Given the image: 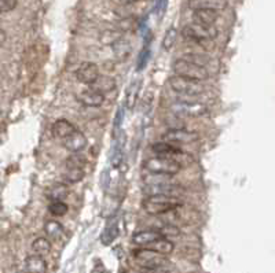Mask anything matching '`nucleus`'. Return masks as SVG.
Wrapping results in <instances>:
<instances>
[{"label": "nucleus", "instance_id": "nucleus-1", "mask_svg": "<svg viewBox=\"0 0 275 273\" xmlns=\"http://www.w3.org/2000/svg\"><path fill=\"white\" fill-rule=\"evenodd\" d=\"M182 205L183 202L173 195H152L142 202V206L146 213L152 216H162L165 213H171L179 209Z\"/></svg>", "mask_w": 275, "mask_h": 273}, {"label": "nucleus", "instance_id": "nucleus-2", "mask_svg": "<svg viewBox=\"0 0 275 273\" xmlns=\"http://www.w3.org/2000/svg\"><path fill=\"white\" fill-rule=\"evenodd\" d=\"M134 259L137 261L139 266H142L147 273H158L162 269H165L170 265V261L167 256H164L161 253L155 251V250L147 249H138L134 251Z\"/></svg>", "mask_w": 275, "mask_h": 273}, {"label": "nucleus", "instance_id": "nucleus-3", "mask_svg": "<svg viewBox=\"0 0 275 273\" xmlns=\"http://www.w3.org/2000/svg\"><path fill=\"white\" fill-rule=\"evenodd\" d=\"M172 70H173L175 74L182 76V77H186V79H190V80L205 81L209 79V70L205 66L189 62V61H185L182 58H179V59H176L173 62Z\"/></svg>", "mask_w": 275, "mask_h": 273}, {"label": "nucleus", "instance_id": "nucleus-4", "mask_svg": "<svg viewBox=\"0 0 275 273\" xmlns=\"http://www.w3.org/2000/svg\"><path fill=\"white\" fill-rule=\"evenodd\" d=\"M143 169L146 172H152V173H161V175L175 176L180 172L182 165L176 160L157 155V157H153V158H147L143 162Z\"/></svg>", "mask_w": 275, "mask_h": 273}, {"label": "nucleus", "instance_id": "nucleus-5", "mask_svg": "<svg viewBox=\"0 0 275 273\" xmlns=\"http://www.w3.org/2000/svg\"><path fill=\"white\" fill-rule=\"evenodd\" d=\"M219 31L215 28V25H203L198 22L186 25L182 29V36L187 40L195 41V43H203V41H212L218 37Z\"/></svg>", "mask_w": 275, "mask_h": 273}, {"label": "nucleus", "instance_id": "nucleus-6", "mask_svg": "<svg viewBox=\"0 0 275 273\" xmlns=\"http://www.w3.org/2000/svg\"><path fill=\"white\" fill-rule=\"evenodd\" d=\"M203 81H195L182 77L178 74H173L170 77V87L175 92L187 95V96H200L205 92V87L201 84Z\"/></svg>", "mask_w": 275, "mask_h": 273}, {"label": "nucleus", "instance_id": "nucleus-7", "mask_svg": "<svg viewBox=\"0 0 275 273\" xmlns=\"http://www.w3.org/2000/svg\"><path fill=\"white\" fill-rule=\"evenodd\" d=\"M170 112H173L175 115L198 118L208 112V107L205 103L198 100H179L170 106Z\"/></svg>", "mask_w": 275, "mask_h": 273}, {"label": "nucleus", "instance_id": "nucleus-8", "mask_svg": "<svg viewBox=\"0 0 275 273\" xmlns=\"http://www.w3.org/2000/svg\"><path fill=\"white\" fill-rule=\"evenodd\" d=\"M164 142H170L173 145H190V143H195L200 136L194 130L190 129L179 128V129H170L167 133L162 135Z\"/></svg>", "mask_w": 275, "mask_h": 273}, {"label": "nucleus", "instance_id": "nucleus-9", "mask_svg": "<svg viewBox=\"0 0 275 273\" xmlns=\"http://www.w3.org/2000/svg\"><path fill=\"white\" fill-rule=\"evenodd\" d=\"M142 190L146 193V196H152V195H173V196H176L182 191V187H180L178 181L172 180V181H168V183L143 185Z\"/></svg>", "mask_w": 275, "mask_h": 273}, {"label": "nucleus", "instance_id": "nucleus-10", "mask_svg": "<svg viewBox=\"0 0 275 273\" xmlns=\"http://www.w3.org/2000/svg\"><path fill=\"white\" fill-rule=\"evenodd\" d=\"M76 79L86 84V85H92L97 79L101 76L99 74V67L94 62H83L76 70Z\"/></svg>", "mask_w": 275, "mask_h": 273}, {"label": "nucleus", "instance_id": "nucleus-11", "mask_svg": "<svg viewBox=\"0 0 275 273\" xmlns=\"http://www.w3.org/2000/svg\"><path fill=\"white\" fill-rule=\"evenodd\" d=\"M77 100L86 107H101L105 102V95L97 89L89 87L88 89L81 91L79 96H77Z\"/></svg>", "mask_w": 275, "mask_h": 273}, {"label": "nucleus", "instance_id": "nucleus-12", "mask_svg": "<svg viewBox=\"0 0 275 273\" xmlns=\"http://www.w3.org/2000/svg\"><path fill=\"white\" fill-rule=\"evenodd\" d=\"M152 151L158 157H167L179 161L178 157L183 155V151L179 148L178 145L170 143V142H160V143H154L152 145Z\"/></svg>", "mask_w": 275, "mask_h": 273}, {"label": "nucleus", "instance_id": "nucleus-13", "mask_svg": "<svg viewBox=\"0 0 275 273\" xmlns=\"http://www.w3.org/2000/svg\"><path fill=\"white\" fill-rule=\"evenodd\" d=\"M86 145H87V137L79 129H76L70 136L64 139V147L73 154L81 153L86 148Z\"/></svg>", "mask_w": 275, "mask_h": 273}, {"label": "nucleus", "instance_id": "nucleus-14", "mask_svg": "<svg viewBox=\"0 0 275 273\" xmlns=\"http://www.w3.org/2000/svg\"><path fill=\"white\" fill-rule=\"evenodd\" d=\"M161 238H164V236L157 229L139 231V232H137L132 236V243L137 244V246H140V247H147V246H150L152 243L161 239Z\"/></svg>", "mask_w": 275, "mask_h": 273}, {"label": "nucleus", "instance_id": "nucleus-15", "mask_svg": "<svg viewBox=\"0 0 275 273\" xmlns=\"http://www.w3.org/2000/svg\"><path fill=\"white\" fill-rule=\"evenodd\" d=\"M76 130V127L73 125L72 122L69 120H65V118H61V120H57L52 127H51V132L52 135L58 139H66L68 136H70L73 132Z\"/></svg>", "mask_w": 275, "mask_h": 273}, {"label": "nucleus", "instance_id": "nucleus-16", "mask_svg": "<svg viewBox=\"0 0 275 273\" xmlns=\"http://www.w3.org/2000/svg\"><path fill=\"white\" fill-rule=\"evenodd\" d=\"M227 0H190L189 1V7L194 10H201V8H206V10H216V11H222L227 7Z\"/></svg>", "mask_w": 275, "mask_h": 273}, {"label": "nucleus", "instance_id": "nucleus-17", "mask_svg": "<svg viewBox=\"0 0 275 273\" xmlns=\"http://www.w3.org/2000/svg\"><path fill=\"white\" fill-rule=\"evenodd\" d=\"M219 18V11L216 10H206V8H201V10H194L193 11V19L194 22L203 25H212L216 24Z\"/></svg>", "mask_w": 275, "mask_h": 273}, {"label": "nucleus", "instance_id": "nucleus-18", "mask_svg": "<svg viewBox=\"0 0 275 273\" xmlns=\"http://www.w3.org/2000/svg\"><path fill=\"white\" fill-rule=\"evenodd\" d=\"M25 269L28 273H46L47 272V262L41 256L32 254L25 259Z\"/></svg>", "mask_w": 275, "mask_h": 273}, {"label": "nucleus", "instance_id": "nucleus-19", "mask_svg": "<svg viewBox=\"0 0 275 273\" xmlns=\"http://www.w3.org/2000/svg\"><path fill=\"white\" fill-rule=\"evenodd\" d=\"M112 48H113V54L116 56L117 61H125L128 56H130L132 47H131V43L124 37H119L117 40L114 41L112 44Z\"/></svg>", "mask_w": 275, "mask_h": 273}, {"label": "nucleus", "instance_id": "nucleus-20", "mask_svg": "<svg viewBox=\"0 0 275 273\" xmlns=\"http://www.w3.org/2000/svg\"><path fill=\"white\" fill-rule=\"evenodd\" d=\"M69 195V188H68V184L65 181L64 183H57V184L51 185L47 193H46V196L50 202H55V201H65Z\"/></svg>", "mask_w": 275, "mask_h": 273}, {"label": "nucleus", "instance_id": "nucleus-21", "mask_svg": "<svg viewBox=\"0 0 275 273\" xmlns=\"http://www.w3.org/2000/svg\"><path fill=\"white\" fill-rule=\"evenodd\" d=\"M89 87L97 89V91L102 92L105 95V94H109V92L114 91V88H116V80H114L113 77H110V76H102L101 74L97 79V81L92 85H89Z\"/></svg>", "mask_w": 275, "mask_h": 273}, {"label": "nucleus", "instance_id": "nucleus-22", "mask_svg": "<svg viewBox=\"0 0 275 273\" xmlns=\"http://www.w3.org/2000/svg\"><path fill=\"white\" fill-rule=\"evenodd\" d=\"M44 233L51 241H59L64 235V226L59 221L50 220L44 224Z\"/></svg>", "mask_w": 275, "mask_h": 273}, {"label": "nucleus", "instance_id": "nucleus-23", "mask_svg": "<svg viewBox=\"0 0 275 273\" xmlns=\"http://www.w3.org/2000/svg\"><path fill=\"white\" fill-rule=\"evenodd\" d=\"M84 176H86V173H84L83 168H66L62 177H64V181L66 184H76V183H80Z\"/></svg>", "mask_w": 275, "mask_h": 273}, {"label": "nucleus", "instance_id": "nucleus-24", "mask_svg": "<svg viewBox=\"0 0 275 273\" xmlns=\"http://www.w3.org/2000/svg\"><path fill=\"white\" fill-rule=\"evenodd\" d=\"M147 249L155 250V251L161 253L164 256H168V254H171V253L173 251L175 244H173L168 238H161V239H158V241H155L154 243H152L150 246H147Z\"/></svg>", "mask_w": 275, "mask_h": 273}, {"label": "nucleus", "instance_id": "nucleus-25", "mask_svg": "<svg viewBox=\"0 0 275 273\" xmlns=\"http://www.w3.org/2000/svg\"><path fill=\"white\" fill-rule=\"evenodd\" d=\"M51 247H52V246H51V241H50L49 238H37V239H34L32 243L33 253L37 254V256H41V257L50 254Z\"/></svg>", "mask_w": 275, "mask_h": 273}, {"label": "nucleus", "instance_id": "nucleus-26", "mask_svg": "<svg viewBox=\"0 0 275 273\" xmlns=\"http://www.w3.org/2000/svg\"><path fill=\"white\" fill-rule=\"evenodd\" d=\"M119 233H120V229H119L117 223H112V224H109L106 226L105 231L101 235V241H102L105 246H109V244H112V243L117 239Z\"/></svg>", "mask_w": 275, "mask_h": 273}, {"label": "nucleus", "instance_id": "nucleus-27", "mask_svg": "<svg viewBox=\"0 0 275 273\" xmlns=\"http://www.w3.org/2000/svg\"><path fill=\"white\" fill-rule=\"evenodd\" d=\"M139 89H140V80L131 82V85L128 87V91H127V97H125V106L128 109H134V106L137 103Z\"/></svg>", "mask_w": 275, "mask_h": 273}, {"label": "nucleus", "instance_id": "nucleus-28", "mask_svg": "<svg viewBox=\"0 0 275 273\" xmlns=\"http://www.w3.org/2000/svg\"><path fill=\"white\" fill-rule=\"evenodd\" d=\"M176 37H178V31H176V28H175V26H171L170 29L165 32L164 37H162V44H161L162 49L170 51V49L175 46Z\"/></svg>", "mask_w": 275, "mask_h": 273}, {"label": "nucleus", "instance_id": "nucleus-29", "mask_svg": "<svg viewBox=\"0 0 275 273\" xmlns=\"http://www.w3.org/2000/svg\"><path fill=\"white\" fill-rule=\"evenodd\" d=\"M49 211L51 216H55V217L65 216L66 213H68V205L64 201L50 202Z\"/></svg>", "mask_w": 275, "mask_h": 273}, {"label": "nucleus", "instance_id": "nucleus-30", "mask_svg": "<svg viewBox=\"0 0 275 273\" xmlns=\"http://www.w3.org/2000/svg\"><path fill=\"white\" fill-rule=\"evenodd\" d=\"M155 229L161 233L164 238H175V236L180 235V229L172 223H165V224H162L161 226H158Z\"/></svg>", "mask_w": 275, "mask_h": 273}, {"label": "nucleus", "instance_id": "nucleus-31", "mask_svg": "<svg viewBox=\"0 0 275 273\" xmlns=\"http://www.w3.org/2000/svg\"><path fill=\"white\" fill-rule=\"evenodd\" d=\"M182 59L185 61H189V62H193V64H201V66H205L206 64H209V58L208 56L203 55V54H195V52H187V54H183L180 56Z\"/></svg>", "mask_w": 275, "mask_h": 273}, {"label": "nucleus", "instance_id": "nucleus-32", "mask_svg": "<svg viewBox=\"0 0 275 273\" xmlns=\"http://www.w3.org/2000/svg\"><path fill=\"white\" fill-rule=\"evenodd\" d=\"M86 166V158L79 153H74L66 160V168H83Z\"/></svg>", "mask_w": 275, "mask_h": 273}, {"label": "nucleus", "instance_id": "nucleus-33", "mask_svg": "<svg viewBox=\"0 0 275 273\" xmlns=\"http://www.w3.org/2000/svg\"><path fill=\"white\" fill-rule=\"evenodd\" d=\"M18 4V0H0V7H1V13L6 14L13 11Z\"/></svg>", "mask_w": 275, "mask_h": 273}, {"label": "nucleus", "instance_id": "nucleus-34", "mask_svg": "<svg viewBox=\"0 0 275 273\" xmlns=\"http://www.w3.org/2000/svg\"><path fill=\"white\" fill-rule=\"evenodd\" d=\"M165 8H167V0H157V4H155V11H157L158 16H162L164 11H165Z\"/></svg>", "mask_w": 275, "mask_h": 273}, {"label": "nucleus", "instance_id": "nucleus-35", "mask_svg": "<svg viewBox=\"0 0 275 273\" xmlns=\"http://www.w3.org/2000/svg\"><path fill=\"white\" fill-rule=\"evenodd\" d=\"M121 4H134V3H137L138 0H119Z\"/></svg>", "mask_w": 275, "mask_h": 273}, {"label": "nucleus", "instance_id": "nucleus-36", "mask_svg": "<svg viewBox=\"0 0 275 273\" xmlns=\"http://www.w3.org/2000/svg\"><path fill=\"white\" fill-rule=\"evenodd\" d=\"M1 43H4L6 41V33H4V31H1Z\"/></svg>", "mask_w": 275, "mask_h": 273}, {"label": "nucleus", "instance_id": "nucleus-37", "mask_svg": "<svg viewBox=\"0 0 275 273\" xmlns=\"http://www.w3.org/2000/svg\"><path fill=\"white\" fill-rule=\"evenodd\" d=\"M17 273H28V272H17Z\"/></svg>", "mask_w": 275, "mask_h": 273}]
</instances>
